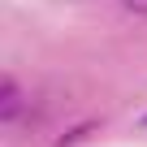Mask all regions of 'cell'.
<instances>
[{
    "label": "cell",
    "instance_id": "cell-2",
    "mask_svg": "<svg viewBox=\"0 0 147 147\" xmlns=\"http://www.w3.org/2000/svg\"><path fill=\"white\" fill-rule=\"evenodd\" d=\"M121 5H125L130 13H138V18H147V0H121Z\"/></svg>",
    "mask_w": 147,
    "mask_h": 147
},
{
    "label": "cell",
    "instance_id": "cell-1",
    "mask_svg": "<svg viewBox=\"0 0 147 147\" xmlns=\"http://www.w3.org/2000/svg\"><path fill=\"white\" fill-rule=\"evenodd\" d=\"M22 87L9 78V74H0V121H13L18 113H22Z\"/></svg>",
    "mask_w": 147,
    "mask_h": 147
},
{
    "label": "cell",
    "instance_id": "cell-3",
    "mask_svg": "<svg viewBox=\"0 0 147 147\" xmlns=\"http://www.w3.org/2000/svg\"><path fill=\"white\" fill-rule=\"evenodd\" d=\"M143 125H147V117H143Z\"/></svg>",
    "mask_w": 147,
    "mask_h": 147
}]
</instances>
